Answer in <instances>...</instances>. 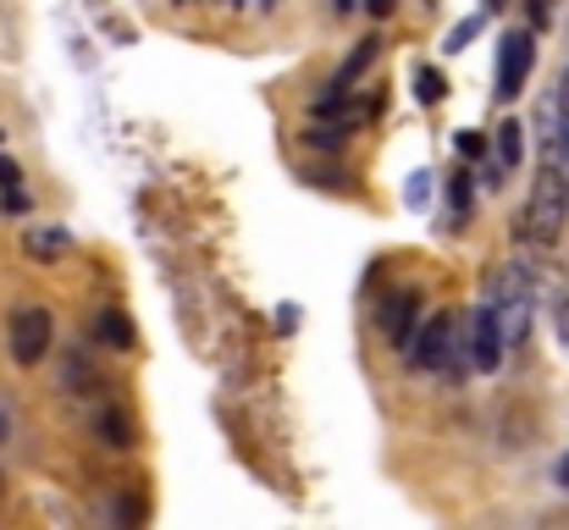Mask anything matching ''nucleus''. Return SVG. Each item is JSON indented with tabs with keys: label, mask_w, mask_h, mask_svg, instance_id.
Returning <instances> with one entry per match:
<instances>
[{
	"label": "nucleus",
	"mask_w": 569,
	"mask_h": 530,
	"mask_svg": "<svg viewBox=\"0 0 569 530\" xmlns=\"http://www.w3.org/2000/svg\"><path fill=\"white\" fill-rule=\"evenodd\" d=\"M392 6H398V0H366V11H371V17H387Z\"/></svg>",
	"instance_id": "aec40b11"
},
{
	"label": "nucleus",
	"mask_w": 569,
	"mask_h": 530,
	"mask_svg": "<svg viewBox=\"0 0 569 530\" xmlns=\"http://www.w3.org/2000/svg\"><path fill=\"white\" fill-rule=\"evenodd\" d=\"M349 6H355V0H332V11H349Z\"/></svg>",
	"instance_id": "393cba45"
},
{
	"label": "nucleus",
	"mask_w": 569,
	"mask_h": 530,
	"mask_svg": "<svg viewBox=\"0 0 569 530\" xmlns=\"http://www.w3.org/2000/svg\"><path fill=\"white\" fill-rule=\"evenodd\" d=\"M403 359H409V370H448V364H465L459 338H453V316H431L420 332H409Z\"/></svg>",
	"instance_id": "f257e3e1"
},
{
	"label": "nucleus",
	"mask_w": 569,
	"mask_h": 530,
	"mask_svg": "<svg viewBox=\"0 0 569 530\" xmlns=\"http://www.w3.org/2000/svg\"><path fill=\"white\" fill-rule=\"evenodd\" d=\"M415 310H420V293H415V288H398V293L381 304V332H387L392 349L409 343V332H415Z\"/></svg>",
	"instance_id": "0eeeda50"
},
{
	"label": "nucleus",
	"mask_w": 569,
	"mask_h": 530,
	"mask_svg": "<svg viewBox=\"0 0 569 530\" xmlns=\"http://www.w3.org/2000/svg\"><path fill=\"white\" fill-rule=\"evenodd\" d=\"M17 177H22V172H17V167H11V161L0 156V188H17Z\"/></svg>",
	"instance_id": "6ab92c4d"
},
{
	"label": "nucleus",
	"mask_w": 569,
	"mask_h": 530,
	"mask_svg": "<svg viewBox=\"0 0 569 530\" xmlns=\"http://www.w3.org/2000/svg\"><path fill=\"white\" fill-rule=\"evenodd\" d=\"M481 150H487L481 133H459V156H481Z\"/></svg>",
	"instance_id": "dca6fc26"
},
{
	"label": "nucleus",
	"mask_w": 569,
	"mask_h": 530,
	"mask_svg": "<svg viewBox=\"0 0 569 530\" xmlns=\"http://www.w3.org/2000/svg\"><path fill=\"white\" fill-rule=\"evenodd\" d=\"M100 431H106V442H111V448H128V420H122V414H106V420H100Z\"/></svg>",
	"instance_id": "4468645a"
},
{
	"label": "nucleus",
	"mask_w": 569,
	"mask_h": 530,
	"mask_svg": "<svg viewBox=\"0 0 569 530\" xmlns=\"http://www.w3.org/2000/svg\"><path fill=\"white\" fill-rule=\"evenodd\" d=\"M243 6H249V0H243ZM254 6H277V0H254Z\"/></svg>",
	"instance_id": "a878e982"
},
{
	"label": "nucleus",
	"mask_w": 569,
	"mask_h": 530,
	"mask_svg": "<svg viewBox=\"0 0 569 530\" xmlns=\"http://www.w3.org/2000/svg\"><path fill=\"white\" fill-rule=\"evenodd\" d=\"M565 216H569L565 199H559L553 188H537V199L526 204V216L515 221V232H520L526 243H542V249H548V243H559V232H565Z\"/></svg>",
	"instance_id": "39448f33"
},
{
	"label": "nucleus",
	"mask_w": 569,
	"mask_h": 530,
	"mask_svg": "<svg viewBox=\"0 0 569 530\" xmlns=\"http://www.w3.org/2000/svg\"><path fill=\"white\" fill-rule=\"evenodd\" d=\"M6 338H11V359H17V364H39V359L50 353V338H56L50 310H44V304H17Z\"/></svg>",
	"instance_id": "7ed1b4c3"
},
{
	"label": "nucleus",
	"mask_w": 569,
	"mask_h": 530,
	"mask_svg": "<svg viewBox=\"0 0 569 530\" xmlns=\"http://www.w3.org/2000/svg\"><path fill=\"white\" fill-rule=\"evenodd\" d=\"M415 94H420V106H437V100L448 94V78H442L437 67H420V72H415Z\"/></svg>",
	"instance_id": "9b49d317"
},
{
	"label": "nucleus",
	"mask_w": 569,
	"mask_h": 530,
	"mask_svg": "<svg viewBox=\"0 0 569 530\" xmlns=\"http://www.w3.org/2000/svg\"><path fill=\"white\" fill-rule=\"evenodd\" d=\"M559 332H565V338H569V299H565V304H559Z\"/></svg>",
	"instance_id": "412c9836"
},
{
	"label": "nucleus",
	"mask_w": 569,
	"mask_h": 530,
	"mask_svg": "<svg viewBox=\"0 0 569 530\" xmlns=\"http://www.w3.org/2000/svg\"><path fill=\"white\" fill-rule=\"evenodd\" d=\"M227 6H243V0H227Z\"/></svg>",
	"instance_id": "bb28decb"
},
{
	"label": "nucleus",
	"mask_w": 569,
	"mask_h": 530,
	"mask_svg": "<svg viewBox=\"0 0 569 530\" xmlns=\"http://www.w3.org/2000/svg\"><path fill=\"white\" fill-rule=\"evenodd\" d=\"M481 6H487V11H503V6H509V0H481Z\"/></svg>",
	"instance_id": "5701e85b"
},
{
	"label": "nucleus",
	"mask_w": 569,
	"mask_h": 530,
	"mask_svg": "<svg viewBox=\"0 0 569 530\" xmlns=\"http://www.w3.org/2000/svg\"><path fill=\"white\" fill-rule=\"evenodd\" d=\"M531 67H537V33L531 28H515V33H503V44H498V100H515L520 94V83L531 78Z\"/></svg>",
	"instance_id": "20e7f679"
},
{
	"label": "nucleus",
	"mask_w": 569,
	"mask_h": 530,
	"mask_svg": "<svg viewBox=\"0 0 569 530\" xmlns=\"http://www.w3.org/2000/svg\"><path fill=\"white\" fill-rule=\"evenodd\" d=\"M94 327H100V338H106L111 349H128V343H133V327H128V316H122V310H100V321H94Z\"/></svg>",
	"instance_id": "9d476101"
},
{
	"label": "nucleus",
	"mask_w": 569,
	"mask_h": 530,
	"mask_svg": "<svg viewBox=\"0 0 569 530\" xmlns=\"http://www.w3.org/2000/svg\"><path fill=\"white\" fill-rule=\"evenodd\" d=\"M22 254L33 266H61L72 254V232L56 227V221H33V227H22Z\"/></svg>",
	"instance_id": "423d86ee"
},
{
	"label": "nucleus",
	"mask_w": 569,
	"mask_h": 530,
	"mask_svg": "<svg viewBox=\"0 0 569 530\" xmlns=\"http://www.w3.org/2000/svg\"><path fill=\"white\" fill-rule=\"evenodd\" d=\"M553 139H565L569 144V72H565V83H559V94H553Z\"/></svg>",
	"instance_id": "f8f14e48"
},
{
	"label": "nucleus",
	"mask_w": 569,
	"mask_h": 530,
	"mask_svg": "<svg viewBox=\"0 0 569 530\" xmlns=\"http://www.w3.org/2000/svg\"><path fill=\"white\" fill-rule=\"evenodd\" d=\"M293 327H299V310L282 304V310H277V332H293Z\"/></svg>",
	"instance_id": "f3484780"
},
{
	"label": "nucleus",
	"mask_w": 569,
	"mask_h": 530,
	"mask_svg": "<svg viewBox=\"0 0 569 530\" xmlns=\"http://www.w3.org/2000/svg\"><path fill=\"white\" fill-rule=\"evenodd\" d=\"M492 310H498L503 343H526V332H531V299H526V293H520V299H492Z\"/></svg>",
	"instance_id": "6e6552de"
},
{
	"label": "nucleus",
	"mask_w": 569,
	"mask_h": 530,
	"mask_svg": "<svg viewBox=\"0 0 569 530\" xmlns=\"http://www.w3.org/2000/svg\"><path fill=\"white\" fill-rule=\"evenodd\" d=\"M526 11H531V28H548V17H553V0H526Z\"/></svg>",
	"instance_id": "2eb2a0df"
},
{
	"label": "nucleus",
	"mask_w": 569,
	"mask_h": 530,
	"mask_svg": "<svg viewBox=\"0 0 569 530\" xmlns=\"http://www.w3.org/2000/svg\"><path fill=\"white\" fill-rule=\"evenodd\" d=\"M559 487H569V453L559 459Z\"/></svg>",
	"instance_id": "4be33fe9"
},
{
	"label": "nucleus",
	"mask_w": 569,
	"mask_h": 530,
	"mask_svg": "<svg viewBox=\"0 0 569 530\" xmlns=\"http://www.w3.org/2000/svg\"><path fill=\"white\" fill-rule=\"evenodd\" d=\"M476 28H481V17H465V22H459V28L448 33V44H442V50H453V56H459V50H465V44L476 39Z\"/></svg>",
	"instance_id": "ddd939ff"
},
{
	"label": "nucleus",
	"mask_w": 569,
	"mask_h": 530,
	"mask_svg": "<svg viewBox=\"0 0 569 530\" xmlns=\"http://www.w3.org/2000/svg\"><path fill=\"white\" fill-rule=\"evenodd\" d=\"M6 431H11V420H6V409H0V442H6Z\"/></svg>",
	"instance_id": "b1692460"
},
{
	"label": "nucleus",
	"mask_w": 569,
	"mask_h": 530,
	"mask_svg": "<svg viewBox=\"0 0 569 530\" xmlns=\"http://www.w3.org/2000/svg\"><path fill=\"white\" fill-rule=\"evenodd\" d=\"M459 353L470 370H498L503 364V332H498V310L481 304L465 316V338H459Z\"/></svg>",
	"instance_id": "f03ea898"
},
{
	"label": "nucleus",
	"mask_w": 569,
	"mask_h": 530,
	"mask_svg": "<svg viewBox=\"0 0 569 530\" xmlns=\"http://www.w3.org/2000/svg\"><path fill=\"white\" fill-rule=\"evenodd\" d=\"M470 204V182L465 177H453V210H465Z\"/></svg>",
	"instance_id": "a211bd4d"
},
{
	"label": "nucleus",
	"mask_w": 569,
	"mask_h": 530,
	"mask_svg": "<svg viewBox=\"0 0 569 530\" xmlns=\"http://www.w3.org/2000/svg\"><path fill=\"white\" fill-rule=\"evenodd\" d=\"M520 161H526V128H520V122H503V128H498V167L515 172Z\"/></svg>",
	"instance_id": "1a4fd4ad"
}]
</instances>
